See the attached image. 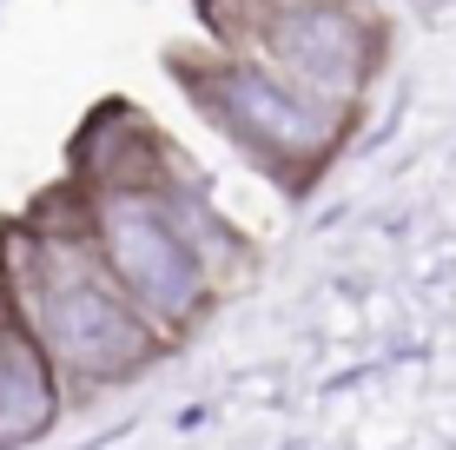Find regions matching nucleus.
<instances>
[{"instance_id":"obj_1","label":"nucleus","mask_w":456,"mask_h":450,"mask_svg":"<svg viewBox=\"0 0 456 450\" xmlns=\"http://www.w3.org/2000/svg\"><path fill=\"white\" fill-rule=\"evenodd\" d=\"M166 67L179 73L185 100H192L272 185H285L291 199H305L311 185L331 173V160L344 152V139H351V106H331V100H318V93H305L297 80H285L272 60L166 53Z\"/></svg>"},{"instance_id":"obj_2","label":"nucleus","mask_w":456,"mask_h":450,"mask_svg":"<svg viewBox=\"0 0 456 450\" xmlns=\"http://www.w3.org/2000/svg\"><path fill=\"white\" fill-rule=\"evenodd\" d=\"M93 245H100L106 272L119 278V291L159 324L166 345H185L218 305V278L199 258L192 232L179 225L166 192H86Z\"/></svg>"},{"instance_id":"obj_3","label":"nucleus","mask_w":456,"mask_h":450,"mask_svg":"<svg viewBox=\"0 0 456 450\" xmlns=\"http://www.w3.org/2000/svg\"><path fill=\"white\" fill-rule=\"evenodd\" d=\"M251 40L285 80H297L305 93H318L331 106L364 100V86L384 73V53H390L384 20L370 7H357V0H331V7H311V13H278Z\"/></svg>"},{"instance_id":"obj_4","label":"nucleus","mask_w":456,"mask_h":450,"mask_svg":"<svg viewBox=\"0 0 456 450\" xmlns=\"http://www.w3.org/2000/svg\"><path fill=\"white\" fill-rule=\"evenodd\" d=\"M67 166L80 192H159V185L179 179L185 160L152 127V113H139L133 100H100L73 133Z\"/></svg>"},{"instance_id":"obj_5","label":"nucleus","mask_w":456,"mask_h":450,"mask_svg":"<svg viewBox=\"0 0 456 450\" xmlns=\"http://www.w3.org/2000/svg\"><path fill=\"white\" fill-rule=\"evenodd\" d=\"M67 378L27 324H0V450H27L67 411Z\"/></svg>"},{"instance_id":"obj_6","label":"nucleus","mask_w":456,"mask_h":450,"mask_svg":"<svg viewBox=\"0 0 456 450\" xmlns=\"http://www.w3.org/2000/svg\"><path fill=\"white\" fill-rule=\"evenodd\" d=\"M311 7H331V0H245V27H251V34H258V27L265 20H278V13H311Z\"/></svg>"},{"instance_id":"obj_7","label":"nucleus","mask_w":456,"mask_h":450,"mask_svg":"<svg viewBox=\"0 0 456 450\" xmlns=\"http://www.w3.org/2000/svg\"><path fill=\"white\" fill-rule=\"evenodd\" d=\"M199 13H206V20H218V13H225V0H192Z\"/></svg>"}]
</instances>
